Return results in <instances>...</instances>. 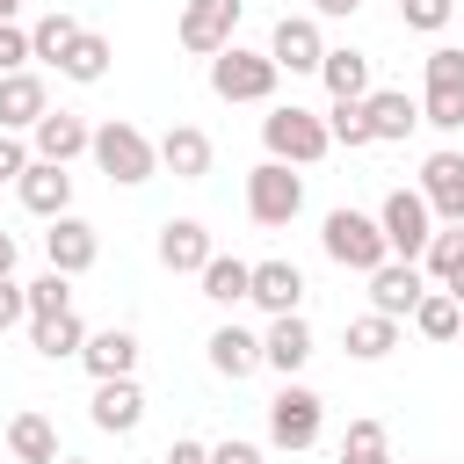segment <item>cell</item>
<instances>
[{"label": "cell", "mask_w": 464, "mask_h": 464, "mask_svg": "<svg viewBox=\"0 0 464 464\" xmlns=\"http://www.w3.org/2000/svg\"><path fill=\"white\" fill-rule=\"evenodd\" d=\"M80 362L94 370V384H109V377H130V370H138V334H130V326H102V334H87Z\"/></svg>", "instance_id": "cell-18"}, {"label": "cell", "mask_w": 464, "mask_h": 464, "mask_svg": "<svg viewBox=\"0 0 464 464\" xmlns=\"http://www.w3.org/2000/svg\"><path fill=\"white\" fill-rule=\"evenodd\" d=\"M152 152H160V167H167L174 181H203V174H210V138H203L196 123H174Z\"/></svg>", "instance_id": "cell-21"}, {"label": "cell", "mask_w": 464, "mask_h": 464, "mask_svg": "<svg viewBox=\"0 0 464 464\" xmlns=\"http://www.w3.org/2000/svg\"><path fill=\"white\" fill-rule=\"evenodd\" d=\"M44 254H51V268L58 276H87L94 268V254H102V232L87 225V218H51V232H44Z\"/></svg>", "instance_id": "cell-12"}, {"label": "cell", "mask_w": 464, "mask_h": 464, "mask_svg": "<svg viewBox=\"0 0 464 464\" xmlns=\"http://www.w3.org/2000/svg\"><path fill=\"white\" fill-rule=\"evenodd\" d=\"M362 116H370V138H406L420 123V102H406V87H377L362 94Z\"/></svg>", "instance_id": "cell-23"}, {"label": "cell", "mask_w": 464, "mask_h": 464, "mask_svg": "<svg viewBox=\"0 0 464 464\" xmlns=\"http://www.w3.org/2000/svg\"><path fill=\"white\" fill-rule=\"evenodd\" d=\"M58 464H80V457H58Z\"/></svg>", "instance_id": "cell-47"}, {"label": "cell", "mask_w": 464, "mask_h": 464, "mask_svg": "<svg viewBox=\"0 0 464 464\" xmlns=\"http://www.w3.org/2000/svg\"><path fill=\"white\" fill-rule=\"evenodd\" d=\"M312 14H355V0H312Z\"/></svg>", "instance_id": "cell-43"}, {"label": "cell", "mask_w": 464, "mask_h": 464, "mask_svg": "<svg viewBox=\"0 0 464 464\" xmlns=\"http://www.w3.org/2000/svg\"><path fill=\"white\" fill-rule=\"evenodd\" d=\"M420 290H428V276H420L413 261H384V268H370V312H384V319H413Z\"/></svg>", "instance_id": "cell-14"}, {"label": "cell", "mask_w": 464, "mask_h": 464, "mask_svg": "<svg viewBox=\"0 0 464 464\" xmlns=\"http://www.w3.org/2000/svg\"><path fill=\"white\" fill-rule=\"evenodd\" d=\"M261 145H268V160H283V167H312V160L334 152L326 116H312V109H297V102H283V109L261 116Z\"/></svg>", "instance_id": "cell-1"}, {"label": "cell", "mask_w": 464, "mask_h": 464, "mask_svg": "<svg viewBox=\"0 0 464 464\" xmlns=\"http://www.w3.org/2000/svg\"><path fill=\"white\" fill-rule=\"evenodd\" d=\"M22 174H29V145L14 130H0V181H22Z\"/></svg>", "instance_id": "cell-39"}, {"label": "cell", "mask_w": 464, "mask_h": 464, "mask_svg": "<svg viewBox=\"0 0 464 464\" xmlns=\"http://www.w3.org/2000/svg\"><path fill=\"white\" fill-rule=\"evenodd\" d=\"M326 138H334V145H348V152L377 145V138H370V116H362V102H334V109H326Z\"/></svg>", "instance_id": "cell-35"}, {"label": "cell", "mask_w": 464, "mask_h": 464, "mask_svg": "<svg viewBox=\"0 0 464 464\" xmlns=\"http://www.w3.org/2000/svg\"><path fill=\"white\" fill-rule=\"evenodd\" d=\"M268 58H276V72H319V58H326L319 14H283L268 36Z\"/></svg>", "instance_id": "cell-10"}, {"label": "cell", "mask_w": 464, "mask_h": 464, "mask_svg": "<svg viewBox=\"0 0 464 464\" xmlns=\"http://www.w3.org/2000/svg\"><path fill=\"white\" fill-rule=\"evenodd\" d=\"M377 232H384L392 261H420V246L435 239V218H428L420 188H392V196H384V210H377Z\"/></svg>", "instance_id": "cell-8"}, {"label": "cell", "mask_w": 464, "mask_h": 464, "mask_svg": "<svg viewBox=\"0 0 464 464\" xmlns=\"http://www.w3.org/2000/svg\"><path fill=\"white\" fill-rule=\"evenodd\" d=\"M341 464H392V450H384V420H348Z\"/></svg>", "instance_id": "cell-36"}, {"label": "cell", "mask_w": 464, "mask_h": 464, "mask_svg": "<svg viewBox=\"0 0 464 464\" xmlns=\"http://www.w3.org/2000/svg\"><path fill=\"white\" fill-rule=\"evenodd\" d=\"M210 464H261V450H254V442H218Z\"/></svg>", "instance_id": "cell-42"}, {"label": "cell", "mask_w": 464, "mask_h": 464, "mask_svg": "<svg viewBox=\"0 0 464 464\" xmlns=\"http://www.w3.org/2000/svg\"><path fill=\"white\" fill-rule=\"evenodd\" d=\"M94 167L109 174V181H123V188H138V181H152L160 174V152H152V138L138 130V123H123V116H109L102 130H94Z\"/></svg>", "instance_id": "cell-2"}, {"label": "cell", "mask_w": 464, "mask_h": 464, "mask_svg": "<svg viewBox=\"0 0 464 464\" xmlns=\"http://www.w3.org/2000/svg\"><path fill=\"white\" fill-rule=\"evenodd\" d=\"M210 254H218V246H210V232H203L196 218H167V225H160V268H174V276H203Z\"/></svg>", "instance_id": "cell-16"}, {"label": "cell", "mask_w": 464, "mask_h": 464, "mask_svg": "<svg viewBox=\"0 0 464 464\" xmlns=\"http://www.w3.org/2000/svg\"><path fill=\"white\" fill-rule=\"evenodd\" d=\"M29 341H36V355L65 362V355H80V348H87V319H80V312H58V319H29Z\"/></svg>", "instance_id": "cell-27"}, {"label": "cell", "mask_w": 464, "mask_h": 464, "mask_svg": "<svg viewBox=\"0 0 464 464\" xmlns=\"http://www.w3.org/2000/svg\"><path fill=\"white\" fill-rule=\"evenodd\" d=\"M51 109L44 80L22 65V72H0V130H36V116Z\"/></svg>", "instance_id": "cell-20"}, {"label": "cell", "mask_w": 464, "mask_h": 464, "mask_svg": "<svg viewBox=\"0 0 464 464\" xmlns=\"http://www.w3.org/2000/svg\"><path fill=\"white\" fill-rule=\"evenodd\" d=\"M399 14H406V29H428L435 36L450 22V0H399Z\"/></svg>", "instance_id": "cell-37"}, {"label": "cell", "mask_w": 464, "mask_h": 464, "mask_svg": "<svg viewBox=\"0 0 464 464\" xmlns=\"http://www.w3.org/2000/svg\"><path fill=\"white\" fill-rule=\"evenodd\" d=\"M297 210H304V181H297L283 160H261V167L246 174V218L276 232V225H290Z\"/></svg>", "instance_id": "cell-6"}, {"label": "cell", "mask_w": 464, "mask_h": 464, "mask_svg": "<svg viewBox=\"0 0 464 464\" xmlns=\"http://www.w3.org/2000/svg\"><path fill=\"white\" fill-rule=\"evenodd\" d=\"M14 319H29V297H22V283H14V276H0V334H7Z\"/></svg>", "instance_id": "cell-40"}, {"label": "cell", "mask_w": 464, "mask_h": 464, "mask_svg": "<svg viewBox=\"0 0 464 464\" xmlns=\"http://www.w3.org/2000/svg\"><path fill=\"white\" fill-rule=\"evenodd\" d=\"M442 290H450V297H457V304H464V268H457V276H450V283H442Z\"/></svg>", "instance_id": "cell-45"}, {"label": "cell", "mask_w": 464, "mask_h": 464, "mask_svg": "<svg viewBox=\"0 0 464 464\" xmlns=\"http://www.w3.org/2000/svg\"><path fill=\"white\" fill-rule=\"evenodd\" d=\"M355 7H362V0H355Z\"/></svg>", "instance_id": "cell-48"}, {"label": "cell", "mask_w": 464, "mask_h": 464, "mask_svg": "<svg viewBox=\"0 0 464 464\" xmlns=\"http://www.w3.org/2000/svg\"><path fill=\"white\" fill-rule=\"evenodd\" d=\"M246 297H254L268 319H283V312H297V304H304V268H297V261H254Z\"/></svg>", "instance_id": "cell-15"}, {"label": "cell", "mask_w": 464, "mask_h": 464, "mask_svg": "<svg viewBox=\"0 0 464 464\" xmlns=\"http://www.w3.org/2000/svg\"><path fill=\"white\" fill-rule=\"evenodd\" d=\"M14 7H22V0H0V22H14Z\"/></svg>", "instance_id": "cell-46"}, {"label": "cell", "mask_w": 464, "mask_h": 464, "mask_svg": "<svg viewBox=\"0 0 464 464\" xmlns=\"http://www.w3.org/2000/svg\"><path fill=\"white\" fill-rule=\"evenodd\" d=\"M413 268H420V276H435V290H442V283L464 268V225H442V232L420 246V261H413Z\"/></svg>", "instance_id": "cell-32"}, {"label": "cell", "mask_w": 464, "mask_h": 464, "mask_svg": "<svg viewBox=\"0 0 464 464\" xmlns=\"http://www.w3.org/2000/svg\"><path fill=\"white\" fill-rule=\"evenodd\" d=\"M341 348H348L355 362H384V355L399 348V319H384V312H362V319H348Z\"/></svg>", "instance_id": "cell-25"}, {"label": "cell", "mask_w": 464, "mask_h": 464, "mask_svg": "<svg viewBox=\"0 0 464 464\" xmlns=\"http://www.w3.org/2000/svg\"><path fill=\"white\" fill-rule=\"evenodd\" d=\"M72 36H80V22H72V14H44V22L29 29V58H44V65H58V58L72 51Z\"/></svg>", "instance_id": "cell-33"}, {"label": "cell", "mask_w": 464, "mask_h": 464, "mask_svg": "<svg viewBox=\"0 0 464 464\" xmlns=\"http://www.w3.org/2000/svg\"><path fill=\"white\" fill-rule=\"evenodd\" d=\"M210 370L232 377V384L254 377V370H261V341H254L246 326H218V334H210Z\"/></svg>", "instance_id": "cell-24"}, {"label": "cell", "mask_w": 464, "mask_h": 464, "mask_svg": "<svg viewBox=\"0 0 464 464\" xmlns=\"http://www.w3.org/2000/svg\"><path fill=\"white\" fill-rule=\"evenodd\" d=\"M7 450H14L22 464H58V428H51L44 413H14V420H7Z\"/></svg>", "instance_id": "cell-28"}, {"label": "cell", "mask_w": 464, "mask_h": 464, "mask_svg": "<svg viewBox=\"0 0 464 464\" xmlns=\"http://www.w3.org/2000/svg\"><path fill=\"white\" fill-rule=\"evenodd\" d=\"M276 58L268 51H239V44H225L218 58H210V94L218 102H268L276 94Z\"/></svg>", "instance_id": "cell-3"}, {"label": "cell", "mask_w": 464, "mask_h": 464, "mask_svg": "<svg viewBox=\"0 0 464 464\" xmlns=\"http://www.w3.org/2000/svg\"><path fill=\"white\" fill-rule=\"evenodd\" d=\"M109 58H116V51H109V36L80 29V36H72V51L58 58V72H65V80H80V87H94V80L109 72Z\"/></svg>", "instance_id": "cell-30"}, {"label": "cell", "mask_w": 464, "mask_h": 464, "mask_svg": "<svg viewBox=\"0 0 464 464\" xmlns=\"http://www.w3.org/2000/svg\"><path fill=\"white\" fill-rule=\"evenodd\" d=\"M0 276H14V239L0 232Z\"/></svg>", "instance_id": "cell-44"}, {"label": "cell", "mask_w": 464, "mask_h": 464, "mask_svg": "<svg viewBox=\"0 0 464 464\" xmlns=\"http://www.w3.org/2000/svg\"><path fill=\"white\" fill-rule=\"evenodd\" d=\"M246 283H254V261H239V254H210L203 261V297L210 304H239Z\"/></svg>", "instance_id": "cell-29"}, {"label": "cell", "mask_w": 464, "mask_h": 464, "mask_svg": "<svg viewBox=\"0 0 464 464\" xmlns=\"http://www.w3.org/2000/svg\"><path fill=\"white\" fill-rule=\"evenodd\" d=\"M72 276H58V268H44L36 283H22V297H29V319H58V312H72V290H65Z\"/></svg>", "instance_id": "cell-34"}, {"label": "cell", "mask_w": 464, "mask_h": 464, "mask_svg": "<svg viewBox=\"0 0 464 464\" xmlns=\"http://www.w3.org/2000/svg\"><path fill=\"white\" fill-rule=\"evenodd\" d=\"M239 7H246V0H188V7H181V51L218 58V51L232 44V29H239Z\"/></svg>", "instance_id": "cell-9"}, {"label": "cell", "mask_w": 464, "mask_h": 464, "mask_svg": "<svg viewBox=\"0 0 464 464\" xmlns=\"http://www.w3.org/2000/svg\"><path fill=\"white\" fill-rule=\"evenodd\" d=\"M167 464H210V450L196 435H181V442H167Z\"/></svg>", "instance_id": "cell-41"}, {"label": "cell", "mask_w": 464, "mask_h": 464, "mask_svg": "<svg viewBox=\"0 0 464 464\" xmlns=\"http://www.w3.org/2000/svg\"><path fill=\"white\" fill-rule=\"evenodd\" d=\"M413 326H420L428 341H457V334H464V304H457L450 290H420V304H413Z\"/></svg>", "instance_id": "cell-31"}, {"label": "cell", "mask_w": 464, "mask_h": 464, "mask_svg": "<svg viewBox=\"0 0 464 464\" xmlns=\"http://www.w3.org/2000/svg\"><path fill=\"white\" fill-rule=\"evenodd\" d=\"M145 420V392H138V377H109V384H94V428L102 435H130Z\"/></svg>", "instance_id": "cell-19"}, {"label": "cell", "mask_w": 464, "mask_h": 464, "mask_svg": "<svg viewBox=\"0 0 464 464\" xmlns=\"http://www.w3.org/2000/svg\"><path fill=\"white\" fill-rule=\"evenodd\" d=\"M420 203H428V218L464 225V152H428V167H420Z\"/></svg>", "instance_id": "cell-11"}, {"label": "cell", "mask_w": 464, "mask_h": 464, "mask_svg": "<svg viewBox=\"0 0 464 464\" xmlns=\"http://www.w3.org/2000/svg\"><path fill=\"white\" fill-rule=\"evenodd\" d=\"M319 239H326V261H341V268H355V276H370V268L392 261L377 218H362V210H326V232H319Z\"/></svg>", "instance_id": "cell-4"}, {"label": "cell", "mask_w": 464, "mask_h": 464, "mask_svg": "<svg viewBox=\"0 0 464 464\" xmlns=\"http://www.w3.org/2000/svg\"><path fill=\"white\" fill-rule=\"evenodd\" d=\"M261 362H268V370H283V377H297V370L312 362V326H304L297 312L268 319V334H261Z\"/></svg>", "instance_id": "cell-17"}, {"label": "cell", "mask_w": 464, "mask_h": 464, "mask_svg": "<svg viewBox=\"0 0 464 464\" xmlns=\"http://www.w3.org/2000/svg\"><path fill=\"white\" fill-rule=\"evenodd\" d=\"M14 188H22V203H29L36 218H65V210H72V174L51 167V160H29V174H22Z\"/></svg>", "instance_id": "cell-22"}, {"label": "cell", "mask_w": 464, "mask_h": 464, "mask_svg": "<svg viewBox=\"0 0 464 464\" xmlns=\"http://www.w3.org/2000/svg\"><path fill=\"white\" fill-rule=\"evenodd\" d=\"M420 123H435V130H464V51H457V44H435V51H428Z\"/></svg>", "instance_id": "cell-5"}, {"label": "cell", "mask_w": 464, "mask_h": 464, "mask_svg": "<svg viewBox=\"0 0 464 464\" xmlns=\"http://www.w3.org/2000/svg\"><path fill=\"white\" fill-rule=\"evenodd\" d=\"M22 65H29V29L0 22V72H22Z\"/></svg>", "instance_id": "cell-38"}, {"label": "cell", "mask_w": 464, "mask_h": 464, "mask_svg": "<svg viewBox=\"0 0 464 464\" xmlns=\"http://www.w3.org/2000/svg\"><path fill=\"white\" fill-rule=\"evenodd\" d=\"M319 80H326L334 102H362V94H370V58H362V51H326V58H319Z\"/></svg>", "instance_id": "cell-26"}, {"label": "cell", "mask_w": 464, "mask_h": 464, "mask_svg": "<svg viewBox=\"0 0 464 464\" xmlns=\"http://www.w3.org/2000/svg\"><path fill=\"white\" fill-rule=\"evenodd\" d=\"M87 145H94V130H87L80 116H65V109H44V116H36V130H29V160H51V167L80 160Z\"/></svg>", "instance_id": "cell-13"}, {"label": "cell", "mask_w": 464, "mask_h": 464, "mask_svg": "<svg viewBox=\"0 0 464 464\" xmlns=\"http://www.w3.org/2000/svg\"><path fill=\"white\" fill-rule=\"evenodd\" d=\"M319 428H326V399H319V392L283 384V392L268 399V442H276V450H312Z\"/></svg>", "instance_id": "cell-7"}]
</instances>
